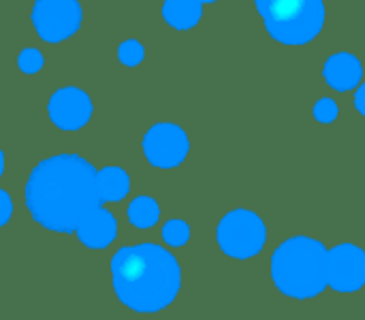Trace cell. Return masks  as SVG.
Returning <instances> with one entry per match:
<instances>
[{"label": "cell", "mask_w": 365, "mask_h": 320, "mask_svg": "<svg viewBox=\"0 0 365 320\" xmlns=\"http://www.w3.org/2000/svg\"><path fill=\"white\" fill-rule=\"evenodd\" d=\"M101 205L96 169L77 154L41 160L26 184V207L32 218L56 233H73Z\"/></svg>", "instance_id": "1"}, {"label": "cell", "mask_w": 365, "mask_h": 320, "mask_svg": "<svg viewBox=\"0 0 365 320\" xmlns=\"http://www.w3.org/2000/svg\"><path fill=\"white\" fill-rule=\"evenodd\" d=\"M118 299L135 312H160L180 293L182 269L175 257L154 244L128 246L111 261Z\"/></svg>", "instance_id": "2"}, {"label": "cell", "mask_w": 365, "mask_h": 320, "mask_svg": "<svg viewBox=\"0 0 365 320\" xmlns=\"http://www.w3.org/2000/svg\"><path fill=\"white\" fill-rule=\"evenodd\" d=\"M269 269L282 295L312 299L329 287V250L314 237L295 235L274 250Z\"/></svg>", "instance_id": "3"}, {"label": "cell", "mask_w": 365, "mask_h": 320, "mask_svg": "<svg viewBox=\"0 0 365 320\" xmlns=\"http://www.w3.org/2000/svg\"><path fill=\"white\" fill-rule=\"evenodd\" d=\"M263 26L282 45H308L325 26L323 0H255Z\"/></svg>", "instance_id": "4"}, {"label": "cell", "mask_w": 365, "mask_h": 320, "mask_svg": "<svg viewBox=\"0 0 365 320\" xmlns=\"http://www.w3.org/2000/svg\"><path fill=\"white\" fill-rule=\"evenodd\" d=\"M216 239L227 257L248 261L263 250L267 242V227L259 214L240 207L229 212L220 220L216 229Z\"/></svg>", "instance_id": "5"}, {"label": "cell", "mask_w": 365, "mask_h": 320, "mask_svg": "<svg viewBox=\"0 0 365 320\" xmlns=\"http://www.w3.org/2000/svg\"><path fill=\"white\" fill-rule=\"evenodd\" d=\"M81 19L79 0H36L32 6V26L47 43L71 38L81 28Z\"/></svg>", "instance_id": "6"}, {"label": "cell", "mask_w": 365, "mask_h": 320, "mask_svg": "<svg viewBox=\"0 0 365 320\" xmlns=\"http://www.w3.org/2000/svg\"><path fill=\"white\" fill-rule=\"evenodd\" d=\"M188 150H190L188 135L184 133V128L171 122L154 124L143 137V152L148 162L160 169H171L182 165L188 156Z\"/></svg>", "instance_id": "7"}, {"label": "cell", "mask_w": 365, "mask_h": 320, "mask_svg": "<svg viewBox=\"0 0 365 320\" xmlns=\"http://www.w3.org/2000/svg\"><path fill=\"white\" fill-rule=\"evenodd\" d=\"M329 287L338 293H357L365 287V250L338 244L329 250Z\"/></svg>", "instance_id": "8"}, {"label": "cell", "mask_w": 365, "mask_h": 320, "mask_svg": "<svg viewBox=\"0 0 365 320\" xmlns=\"http://www.w3.org/2000/svg\"><path fill=\"white\" fill-rule=\"evenodd\" d=\"M49 118L62 130H79L92 118V100L75 86L60 88L49 98Z\"/></svg>", "instance_id": "9"}, {"label": "cell", "mask_w": 365, "mask_h": 320, "mask_svg": "<svg viewBox=\"0 0 365 320\" xmlns=\"http://www.w3.org/2000/svg\"><path fill=\"white\" fill-rule=\"evenodd\" d=\"M323 75H325V81L334 90L349 92L361 83L364 66L357 56H353L349 51H338L331 58H327V62L323 66Z\"/></svg>", "instance_id": "10"}, {"label": "cell", "mask_w": 365, "mask_h": 320, "mask_svg": "<svg viewBox=\"0 0 365 320\" xmlns=\"http://www.w3.org/2000/svg\"><path fill=\"white\" fill-rule=\"evenodd\" d=\"M115 233H118L115 218L103 207L90 212L77 227L79 242L88 248H107L115 239Z\"/></svg>", "instance_id": "11"}, {"label": "cell", "mask_w": 365, "mask_h": 320, "mask_svg": "<svg viewBox=\"0 0 365 320\" xmlns=\"http://www.w3.org/2000/svg\"><path fill=\"white\" fill-rule=\"evenodd\" d=\"M203 4L199 0H165L163 17L175 30H190L201 21Z\"/></svg>", "instance_id": "12"}, {"label": "cell", "mask_w": 365, "mask_h": 320, "mask_svg": "<svg viewBox=\"0 0 365 320\" xmlns=\"http://www.w3.org/2000/svg\"><path fill=\"white\" fill-rule=\"evenodd\" d=\"M96 186L101 201H120L130 190V180L124 169L120 167H105L103 171H96Z\"/></svg>", "instance_id": "13"}, {"label": "cell", "mask_w": 365, "mask_h": 320, "mask_svg": "<svg viewBox=\"0 0 365 320\" xmlns=\"http://www.w3.org/2000/svg\"><path fill=\"white\" fill-rule=\"evenodd\" d=\"M160 207L152 197H137L128 207V220L137 229H150L158 222Z\"/></svg>", "instance_id": "14"}, {"label": "cell", "mask_w": 365, "mask_h": 320, "mask_svg": "<svg viewBox=\"0 0 365 320\" xmlns=\"http://www.w3.org/2000/svg\"><path fill=\"white\" fill-rule=\"evenodd\" d=\"M188 237H190V229H188V224L184 222V220H169L165 227H163V239L169 244V246H173V248H180V246H184L186 242H188Z\"/></svg>", "instance_id": "15"}, {"label": "cell", "mask_w": 365, "mask_h": 320, "mask_svg": "<svg viewBox=\"0 0 365 320\" xmlns=\"http://www.w3.org/2000/svg\"><path fill=\"white\" fill-rule=\"evenodd\" d=\"M143 58H145V49H143V45H141L139 41H135V38H128V41H124V43L118 47V60H120L122 64H126V66H137V64L143 62Z\"/></svg>", "instance_id": "16"}, {"label": "cell", "mask_w": 365, "mask_h": 320, "mask_svg": "<svg viewBox=\"0 0 365 320\" xmlns=\"http://www.w3.org/2000/svg\"><path fill=\"white\" fill-rule=\"evenodd\" d=\"M17 64H19V68H21L26 75H36V73L43 68L45 58H43V53H41L38 49H34V47H26V49L19 53Z\"/></svg>", "instance_id": "17"}, {"label": "cell", "mask_w": 365, "mask_h": 320, "mask_svg": "<svg viewBox=\"0 0 365 320\" xmlns=\"http://www.w3.org/2000/svg\"><path fill=\"white\" fill-rule=\"evenodd\" d=\"M312 113H314V118H317L321 124H334V122L338 120V115H340V107H338V103H336L334 98L323 96L321 100H317Z\"/></svg>", "instance_id": "18"}, {"label": "cell", "mask_w": 365, "mask_h": 320, "mask_svg": "<svg viewBox=\"0 0 365 320\" xmlns=\"http://www.w3.org/2000/svg\"><path fill=\"white\" fill-rule=\"evenodd\" d=\"M11 214H13V203H11V197H9L4 190H0V227H4V224L9 222Z\"/></svg>", "instance_id": "19"}, {"label": "cell", "mask_w": 365, "mask_h": 320, "mask_svg": "<svg viewBox=\"0 0 365 320\" xmlns=\"http://www.w3.org/2000/svg\"><path fill=\"white\" fill-rule=\"evenodd\" d=\"M355 107H357V111L365 115V83L361 86H357V92H355Z\"/></svg>", "instance_id": "20"}, {"label": "cell", "mask_w": 365, "mask_h": 320, "mask_svg": "<svg viewBox=\"0 0 365 320\" xmlns=\"http://www.w3.org/2000/svg\"><path fill=\"white\" fill-rule=\"evenodd\" d=\"M2 171H4V154L0 150V175H2Z\"/></svg>", "instance_id": "21"}, {"label": "cell", "mask_w": 365, "mask_h": 320, "mask_svg": "<svg viewBox=\"0 0 365 320\" xmlns=\"http://www.w3.org/2000/svg\"><path fill=\"white\" fill-rule=\"evenodd\" d=\"M199 2H201V4H214L216 0H199Z\"/></svg>", "instance_id": "22"}]
</instances>
